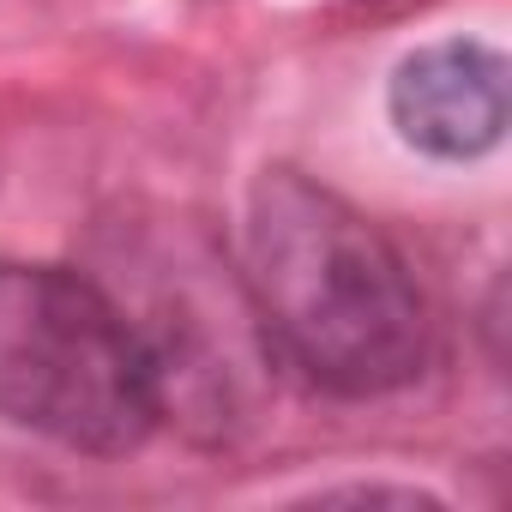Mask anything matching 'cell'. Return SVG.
<instances>
[{
	"instance_id": "6da1fadb",
	"label": "cell",
	"mask_w": 512,
	"mask_h": 512,
	"mask_svg": "<svg viewBox=\"0 0 512 512\" xmlns=\"http://www.w3.org/2000/svg\"><path fill=\"white\" fill-rule=\"evenodd\" d=\"M247 302L284 368L332 398H386L428 368V302L398 241L302 169L247 193Z\"/></svg>"
},
{
	"instance_id": "7a4b0ae2",
	"label": "cell",
	"mask_w": 512,
	"mask_h": 512,
	"mask_svg": "<svg viewBox=\"0 0 512 512\" xmlns=\"http://www.w3.org/2000/svg\"><path fill=\"white\" fill-rule=\"evenodd\" d=\"M0 416L91 458L151 440L163 422L157 368L97 278L0 260Z\"/></svg>"
},
{
	"instance_id": "3957f363",
	"label": "cell",
	"mask_w": 512,
	"mask_h": 512,
	"mask_svg": "<svg viewBox=\"0 0 512 512\" xmlns=\"http://www.w3.org/2000/svg\"><path fill=\"white\" fill-rule=\"evenodd\" d=\"M398 139L434 163L488 157L506 133V55L476 37H446L398 61L386 85Z\"/></svg>"
},
{
	"instance_id": "277c9868",
	"label": "cell",
	"mask_w": 512,
	"mask_h": 512,
	"mask_svg": "<svg viewBox=\"0 0 512 512\" xmlns=\"http://www.w3.org/2000/svg\"><path fill=\"white\" fill-rule=\"evenodd\" d=\"M314 500H398V506H440V500L422 494V488H380V482H368V488H326V494H314Z\"/></svg>"
}]
</instances>
